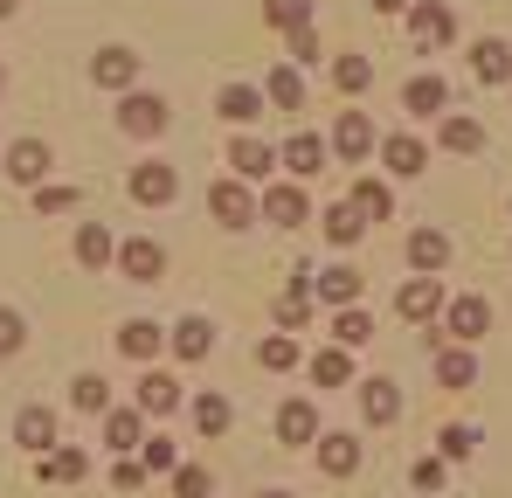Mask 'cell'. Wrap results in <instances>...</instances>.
Wrapping results in <instances>:
<instances>
[{
	"mask_svg": "<svg viewBox=\"0 0 512 498\" xmlns=\"http://www.w3.org/2000/svg\"><path fill=\"white\" fill-rule=\"evenodd\" d=\"M167 97H146V90H132V97H125V104H118V125H125V132H132V139H160V132H167Z\"/></svg>",
	"mask_w": 512,
	"mask_h": 498,
	"instance_id": "obj_1",
	"label": "cell"
},
{
	"mask_svg": "<svg viewBox=\"0 0 512 498\" xmlns=\"http://www.w3.org/2000/svg\"><path fill=\"white\" fill-rule=\"evenodd\" d=\"M208 215H215L222 229H250L256 201H250V187H243V173H236V180H215V187H208Z\"/></svg>",
	"mask_w": 512,
	"mask_h": 498,
	"instance_id": "obj_2",
	"label": "cell"
},
{
	"mask_svg": "<svg viewBox=\"0 0 512 498\" xmlns=\"http://www.w3.org/2000/svg\"><path fill=\"white\" fill-rule=\"evenodd\" d=\"M312 298H319V284H312V270H291V284L277 291V305H270V319L284 332H298L305 319H312Z\"/></svg>",
	"mask_w": 512,
	"mask_h": 498,
	"instance_id": "obj_3",
	"label": "cell"
},
{
	"mask_svg": "<svg viewBox=\"0 0 512 498\" xmlns=\"http://www.w3.org/2000/svg\"><path fill=\"white\" fill-rule=\"evenodd\" d=\"M173 194H180V173H173L167 160H139L132 166V201H139V208H167Z\"/></svg>",
	"mask_w": 512,
	"mask_h": 498,
	"instance_id": "obj_4",
	"label": "cell"
},
{
	"mask_svg": "<svg viewBox=\"0 0 512 498\" xmlns=\"http://www.w3.org/2000/svg\"><path fill=\"white\" fill-rule=\"evenodd\" d=\"M333 153H340L346 166H360L374 153V118H367V111H340V118H333Z\"/></svg>",
	"mask_w": 512,
	"mask_h": 498,
	"instance_id": "obj_5",
	"label": "cell"
},
{
	"mask_svg": "<svg viewBox=\"0 0 512 498\" xmlns=\"http://www.w3.org/2000/svg\"><path fill=\"white\" fill-rule=\"evenodd\" d=\"M118 270H125L132 284H160V277H167V249L153 243V236H139V243L118 249Z\"/></svg>",
	"mask_w": 512,
	"mask_h": 498,
	"instance_id": "obj_6",
	"label": "cell"
},
{
	"mask_svg": "<svg viewBox=\"0 0 512 498\" xmlns=\"http://www.w3.org/2000/svg\"><path fill=\"white\" fill-rule=\"evenodd\" d=\"M409 35H416L423 49H443V42L457 35V14L436 7V0H416V7H409Z\"/></svg>",
	"mask_w": 512,
	"mask_h": 498,
	"instance_id": "obj_7",
	"label": "cell"
},
{
	"mask_svg": "<svg viewBox=\"0 0 512 498\" xmlns=\"http://www.w3.org/2000/svg\"><path fill=\"white\" fill-rule=\"evenodd\" d=\"M395 312H402V319H416V326H423V319H436V312H443V284H436L429 270H416V277L402 284V298H395Z\"/></svg>",
	"mask_w": 512,
	"mask_h": 498,
	"instance_id": "obj_8",
	"label": "cell"
},
{
	"mask_svg": "<svg viewBox=\"0 0 512 498\" xmlns=\"http://www.w3.org/2000/svg\"><path fill=\"white\" fill-rule=\"evenodd\" d=\"M443 332H450V339H464V346H471V339H485V332H492V305H485V298H457V305L443 312Z\"/></svg>",
	"mask_w": 512,
	"mask_h": 498,
	"instance_id": "obj_9",
	"label": "cell"
},
{
	"mask_svg": "<svg viewBox=\"0 0 512 498\" xmlns=\"http://www.w3.org/2000/svg\"><path fill=\"white\" fill-rule=\"evenodd\" d=\"M263 222H270V229H298V222H305V194H298L291 180L263 187Z\"/></svg>",
	"mask_w": 512,
	"mask_h": 498,
	"instance_id": "obj_10",
	"label": "cell"
},
{
	"mask_svg": "<svg viewBox=\"0 0 512 498\" xmlns=\"http://www.w3.org/2000/svg\"><path fill=\"white\" fill-rule=\"evenodd\" d=\"M312 284H319V298H326L333 312H346V305H360V284H367V277H360L353 263H333V270H319Z\"/></svg>",
	"mask_w": 512,
	"mask_h": 498,
	"instance_id": "obj_11",
	"label": "cell"
},
{
	"mask_svg": "<svg viewBox=\"0 0 512 498\" xmlns=\"http://www.w3.org/2000/svg\"><path fill=\"white\" fill-rule=\"evenodd\" d=\"M132 77H139V56H132V49H104V56L90 63V83H97V90H132Z\"/></svg>",
	"mask_w": 512,
	"mask_h": 498,
	"instance_id": "obj_12",
	"label": "cell"
},
{
	"mask_svg": "<svg viewBox=\"0 0 512 498\" xmlns=\"http://www.w3.org/2000/svg\"><path fill=\"white\" fill-rule=\"evenodd\" d=\"M49 146H42V139H21V146H14V153H7V180H21V187H42V173H49Z\"/></svg>",
	"mask_w": 512,
	"mask_h": 498,
	"instance_id": "obj_13",
	"label": "cell"
},
{
	"mask_svg": "<svg viewBox=\"0 0 512 498\" xmlns=\"http://www.w3.org/2000/svg\"><path fill=\"white\" fill-rule=\"evenodd\" d=\"M381 160H388V173H395V180H416V173L429 166V153H423V139L395 132V139H381Z\"/></svg>",
	"mask_w": 512,
	"mask_h": 498,
	"instance_id": "obj_14",
	"label": "cell"
},
{
	"mask_svg": "<svg viewBox=\"0 0 512 498\" xmlns=\"http://www.w3.org/2000/svg\"><path fill=\"white\" fill-rule=\"evenodd\" d=\"M139 409L146 415H173L180 409V381L160 374V367H146V374H139Z\"/></svg>",
	"mask_w": 512,
	"mask_h": 498,
	"instance_id": "obj_15",
	"label": "cell"
},
{
	"mask_svg": "<svg viewBox=\"0 0 512 498\" xmlns=\"http://www.w3.org/2000/svg\"><path fill=\"white\" fill-rule=\"evenodd\" d=\"M360 409H367V422H402V388L395 381H360Z\"/></svg>",
	"mask_w": 512,
	"mask_h": 498,
	"instance_id": "obj_16",
	"label": "cell"
},
{
	"mask_svg": "<svg viewBox=\"0 0 512 498\" xmlns=\"http://www.w3.org/2000/svg\"><path fill=\"white\" fill-rule=\"evenodd\" d=\"M229 166H236L243 180H270V166H284V153H270L263 139H236V146H229Z\"/></svg>",
	"mask_w": 512,
	"mask_h": 498,
	"instance_id": "obj_17",
	"label": "cell"
},
{
	"mask_svg": "<svg viewBox=\"0 0 512 498\" xmlns=\"http://www.w3.org/2000/svg\"><path fill=\"white\" fill-rule=\"evenodd\" d=\"M319 471H326V478H353V471H360V443H353L346 429H333V436L319 443Z\"/></svg>",
	"mask_w": 512,
	"mask_h": 498,
	"instance_id": "obj_18",
	"label": "cell"
},
{
	"mask_svg": "<svg viewBox=\"0 0 512 498\" xmlns=\"http://www.w3.org/2000/svg\"><path fill=\"white\" fill-rule=\"evenodd\" d=\"M118 346H125L132 360H153L160 346H173V332H160L153 319H125V326H118Z\"/></svg>",
	"mask_w": 512,
	"mask_h": 498,
	"instance_id": "obj_19",
	"label": "cell"
},
{
	"mask_svg": "<svg viewBox=\"0 0 512 498\" xmlns=\"http://www.w3.org/2000/svg\"><path fill=\"white\" fill-rule=\"evenodd\" d=\"M443 104H450V83L443 77H416L409 90H402V111H409V118H436Z\"/></svg>",
	"mask_w": 512,
	"mask_h": 498,
	"instance_id": "obj_20",
	"label": "cell"
},
{
	"mask_svg": "<svg viewBox=\"0 0 512 498\" xmlns=\"http://www.w3.org/2000/svg\"><path fill=\"white\" fill-rule=\"evenodd\" d=\"M471 70H478V83H512V49L499 35H485V42L471 49Z\"/></svg>",
	"mask_w": 512,
	"mask_h": 498,
	"instance_id": "obj_21",
	"label": "cell"
},
{
	"mask_svg": "<svg viewBox=\"0 0 512 498\" xmlns=\"http://www.w3.org/2000/svg\"><path fill=\"white\" fill-rule=\"evenodd\" d=\"M215 118H229V125H250V118H263V90H250V83H229V90L215 97Z\"/></svg>",
	"mask_w": 512,
	"mask_h": 498,
	"instance_id": "obj_22",
	"label": "cell"
},
{
	"mask_svg": "<svg viewBox=\"0 0 512 498\" xmlns=\"http://www.w3.org/2000/svg\"><path fill=\"white\" fill-rule=\"evenodd\" d=\"M346 353H353V346H340V339L312 353V381H319V388H346V381H353V360H346Z\"/></svg>",
	"mask_w": 512,
	"mask_h": 498,
	"instance_id": "obj_23",
	"label": "cell"
},
{
	"mask_svg": "<svg viewBox=\"0 0 512 498\" xmlns=\"http://www.w3.org/2000/svg\"><path fill=\"white\" fill-rule=\"evenodd\" d=\"M14 443H21V450H49V443H56V415L49 409H21L14 415Z\"/></svg>",
	"mask_w": 512,
	"mask_h": 498,
	"instance_id": "obj_24",
	"label": "cell"
},
{
	"mask_svg": "<svg viewBox=\"0 0 512 498\" xmlns=\"http://www.w3.org/2000/svg\"><path fill=\"white\" fill-rule=\"evenodd\" d=\"M409 263L436 277V270L450 263V236H443V229H416V236H409Z\"/></svg>",
	"mask_w": 512,
	"mask_h": 498,
	"instance_id": "obj_25",
	"label": "cell"
},
{
	"mask_svg": "<svg viewBox=\"0 0 512 498\" xmlns=\"http://www.w3.org/2000/svg\"><path fill=\"white\" fill-rule=\"evenodd\" d=\"M111 256H118L111 229H104V222H84V229H77V263H84V270H104Z\"/></svg>",
	"mask_w": 512,
	"mask_h": 498,
	"instance_id": "obj_26",
	"label": "cell"
},
{
	"mask_svg": "<svg viewBox=\"0 0 512 498\" xmlns=\"http://www.w3.org/2000/svg\"><path fill=\"white\" fill-rule=\"evenodd\" d=\"M284 166H291L298 180H312V173L326 166V139H319V132H298V139L284 146Z\"/></svg>",
	"mask_w": 512,
	"mask_h": 498,
	"instance_id": "obj_27",
	"label": "cell"
},
{
	"mask_svg": "<svg viewBox=\"0 0 512 498\" xmlns=\"http://www.w3.org/2000/svg\"><path fill=\"white\" fill-rule=\"evenodd\" d=\"M173 353H180V360H208V353H215V326H208V319H180V326H173Z\"/></svg>",
	"mask_w": 512,
	"mask_h": 498,
	"instance_id": "obj_28",
	"label": "cell"
},
{
	"mask_svg": "<svg viewBox=\"0 0 512 498\" xmlns=\"http://www.w3.org/2000/svg\"><path fill=\"white\" fill-rule=\"evenodd\" d=\"M277 436H284V443H312V436H319V409H312V402H284V409H277Z\"/></svg>",
	"mask_w": 512,
	"mask_h": 498,
	"instance_id": "obj_29",
	"label": "cell"
},
{
	"mask_svg": "<svg viewBox=\"0 0 512 498\" xmlns=\"http://www.w3.org/2000/svg\"><path fill=\"white\" fill-rule=\"evenodd\" d=\"M139 415L146 409H104V443H111V450H139V443H146Z\"/></svg>",
	"mask_w": 512,
	"mask_h": 498,
	"instance_id": "obj_30",
	"label": "cell"
},
{
	"mask_svg": "<svg viewBox=\"0 0 512 498\" xmlns=\"http://www.w3.org/2000/svg\"><path fill=\"white\" fill-rule=\"evenodd\" d=\"M436 381H443V388H471V381H478V360L464 353V339L436 353Z\"/></svg>",
	"mask_w": 512,
	"mask_h": 498,
	"instance_id": "obj_31",
	"label": "cell"
},
{
	"mask_svg": "<svg viewBox=\"0 0 512 498\" xmlns=\"http://www.w3.org/2000/svg\"><path fill=\"white\" fill-rule=\"evenodd\" d=\"M353 208H360L367 222H388V215H395V187H388V180H360V187H353Z\"/></svg>",
	"mask_w": 512,
	"mask_h": 498,
	"instance_id": "obj_32",
	"label": "cell"
},
{
	"mask_svg": "<svg viewBox=\"0 0 512 498\" xmlns=\"http://www.w3.org/2000/svg\"><path fill=\"white\" fill-rule=\"evenodd\" d=\"M84 471H90L84 450H70V443H63V450H42V478H56V485H77Z\"/></svg>",
	"mask_w": 512,
	"mask_h": 498,
	"instance_id": "obj_33",
	"label": "cell"
},
{
	"mask_svg": "<svg viewBox=\"0 0 512 498\" xmlns=\"http://www.w3.org/2000/svg\"><path fill=\"white\" fill-rule=\"evenodd\" d=\"M436 139H443V153H478V146H485V125H478V118H443Z\"/></svg>",
	"mask_w": 512,
	"mask_h": 498,
	"instance_id": "obj_34",
	"label": "cell"
},
{
	"mask_svg": "<svg viewBox=\"0 0 512 498\" xmlns=\"http://www.w3.org/2000/svg\"><path fill=\"white\" fill-rule=\"evenodd\" d=\"M256 360H263V374H291V367H298V339H291V332H270V339L256 346Z\"/></svg>",
	"mask_w": 512,
	"mask_h": 498,
	"instance_id": "obj_35",
	"label": "cell"
},
{
	"mask_svg": "<svg viewBox=\"0 0 512 498\" xmlns=\"http://www.w3.org/2000/svg\"><path fill=\"white\" fill-rule=\"evenodd\" d=\"M263 21L284 28V35L291 28H312V0H263Z\"/></svg>",
	"mask_w": 512,
	"mask_h": 498,
	"instance_id": "obj_36",
	"label": "cell"
},
{
	"mask_svg": "<svg viewBox=\"0 0 512 498\" xmlns=\"http://www.w3.org/2000/svg\"><path fill=\"white\" fill-rule=\"evenodd\" d=\"M333 339H340V346H367V339H374V319H367L360 305H346V312H333Z\"/></svg>",
	"mask_w": 512,
	"mask_h": 498,
	"instance_id": "obj_37",
	"label": "cell"
},
{
	"mask_svg": "<svg viewBox=\"0 0 512 498\" xmlns=\"http://www.w3.org/2000/svg\"><path fill=\"white\" fill-rule=\"evenodd\" d=\"M360 229H367V215H360L353 201H340V208H326V236H333V243H360Z\"/></svg>",
	"mask_w": 512,
	"mask_h": 498,
	"instance_id": "obj_38",
	"label": "cell"
},
{
	"mask_svg": "<svg viewBox=\"0 0 512 498\" xmlns=\"http://www.w3.org/2000/svg\"><path fill=\"white\" fill-rule=\"evenodd\" d=\"M70 402H77L84 415H104V402H111V388H104V374H77V381H70Z\"/></svg>",
	"mask_w": 512,
	"mask_h": 498,
	"instance_id": "obj_39",
	"label": "cell"
},
{
	"mask_svg": "<svg viewBox=\"0 0 512 498\" xmlns=\"http://www.w3.org/2000/svg\"><path fill=\"white\" fill-rule=\"evenodd\" d=\"M277 111H298L305 104V83H298V70H270V90H263Z\"/></svg>",
	"mask_w": 512,
	"mask_h": 498,
	"instance_id": "obj_40",
	"label": "cell"
},
{
	"mask_svg": "<svg viewBox=\"0 0 512 498\" xmlns=\"http://www.w3.org/2000/svg\"><path fill=\"white\" fill-rule=\"evenodd\" d=\"M194 422H201V436H222V429L236 422V409H229L222 395H201V402H194Z\"/></svg>",
	"mask_w": 512,
	"mask_h": 498,
	"instance_id": "obj_41",
	"label": "cell"
},
{
	"mask_svg": "<svg viewBox=\"0 0 512 498\" xmlns=\"http://www.w3.org/2000/svg\"><path fill=\"white\" fill-rule=\"evenodd\" d=\"M436 450H443V457H450V464H464V457H471V450H478V429H471V422H450V429H443V436H436Z\"/></svg>",
	"mask_w": 512,
	"mask_h": 498,
	"instance_id": "obj_42",
	"label": "cell"
},
{
	"mask_svg": "<svg viewBox=\"0 0 512 498\" xmlns=\"http://www.w3.org/2000/svg\"><path fill=\"white\" fill-rule=\"evenodd\" d=\"M333 83L353 97V90H367V83H374V63H367V56H340V63H333Z\"/></svg>",
	"mask_w": 512,
	"mask_h": 498,
	"instance_id": "obj_43",
	"label": "cell"
},
{
	"mask_svg": "<svg viewBox=\"0 0 512 498\" xmlns=\"http://www.w3.org/2000/svg\"><path fill=\"white\" fill-rule=\"evenodd\" d=\"M208 492H215V478H208L201 464H180V471H173V498H208Z\"/></svg>",
	"mask_w": 512,
	"mask_h": 498,
	"instance_id": "obj_44",
	"label": "cell"
},
{
	"mask_svg": "<svg viewBox=\"0 0 512 498\" xmlns=\"http://www.w3.org/2000/svg\"><path fill=\"white\" fill-rule=\"evenodd\" d=\"M139 450H146V471H153V478H160V471H180V450H173L167 436H146Z\"/></svg>",
	"mask_w": 512,
	"mask_h": 498,
	"instance_id": "obj_45",
	"label": "cell"
},
{
	"mask_svg": "<svg viewBox=\"0 0 512 498\" xmlns=\"http://www.w3.org/2000/svg\"><path fill=\"white\" fill-rule=\"evenodd\" d=\"M35 208L42 215H70L77 208V187H35Z\"/></svg>",
	"mask_w": 512,
	"mask_h": 498,
	"instance_id": "obj_46",
	"label": "cell"
},
{
	"mask_svg": "<svg viewBox=\"0 0 512 498\" xmlns=\"http://www.w3.org/2000/svg\"><path fill=\"white\" fill-rule=\"evenodd\" d=\"M21 339H28L21 312H7V305H0V360H7V353H21Z\"/></svg>",
	"mask_w": 512,
	"mask_h": 498,
	"instance_id": "obj_47",
	"label": "cell"
},
{
	"mask_svg": "<svg viewBox=\"0 0 512 498\" xmlns=\"http://www.w3.org/2000/svg\"><path fill=\"white\" fill-rule=\"evenodd\" d=\"M443 464H450V457H423V464H416V492H443V478H450Z\"/></svg>",
	"mask_w": 512,
	"mask_h": 498,
	"instance_id": "obj_48",
	"label": "cell"
},
{
	"mask_svg": "<svg viewBox=\"0 0 512 498\" xmlns=\"http://www.w3.org/2000/svg\"><path fill=\"white\" fill-rule=\"evenodd\" d=\"M291 63H319V35L312 28H291Z\"/></svg>",
	"mask_w": 512,
	"mask_h": 498,
	"instance_id": "obj_49",
	"label": "cell"
},
{
	"mask_svg": "<svg viewBox=\"0 0 512 498\" xmlns=\"http://www.w3.org/2000/svg\"><path fill=\"white\" fill-rule=\"evenodd\" d=\"M111 485H118V492H139V485H146V464H118Z\"/></svg>",
	"mask_w": 512,
	"mask_h": 498,
	"instance_id": "obj_50",
	"label": "cell"
},
{
	"mask_svg": "<svg viewBox=\"0 0 512 498\" xmlns=\"http://www.w3.org/2000/svg\"><path fill=\"white\" fill-rule=\"evenodd\" d=\"M374 7H381V14H409L416 0H374Z\"/></svg>",
	"mask_w": 512,
	"mask_h": 498,
	"instance_id": "obj_51",
	"label": "cell"
},
{
	"mask_svg": "<svg viewBox=\"0 0 512 498\" xmlns=\"http://www.w3.org/2000/svg\"><path fill=\"white\" fill-rule=\"evenodd\" d=\"M14 7H21V0H0V21H7V14H14Z\"/></svg>",
	"mask_w": 512,
	"mask_h": 498,
	"instance_id": "obj_52",
	"label": "cell"
},
{
	"mask_svg": "<svg viewBox=\"0 0 512 498\" xmlns=\"http://www.w3.org/2000/svg\"><path fill=\"white\" fill-rule=\"evenodd\" d=\"M263 498H291V492H263Z\"/></svg>",
	"mask_w": 512,
	"mask_h": 498,
	"instance_id": "obj_53",
	"label": "cell"
},
{
	"mask_svg": "<svg viewBox=\"0 0 512 498\" xmlns=\"http://www.w3.org/2000/svg\"><path fill=\"white\" fill-rule=\"evenodd\" d=\"M0 83H7V70H0Z\"/></svg>",
	"mask_w": 512,
	"mask_h": 498,
	"instance_id": "obj_54",
	"label": "cell"
}]
</instances>
